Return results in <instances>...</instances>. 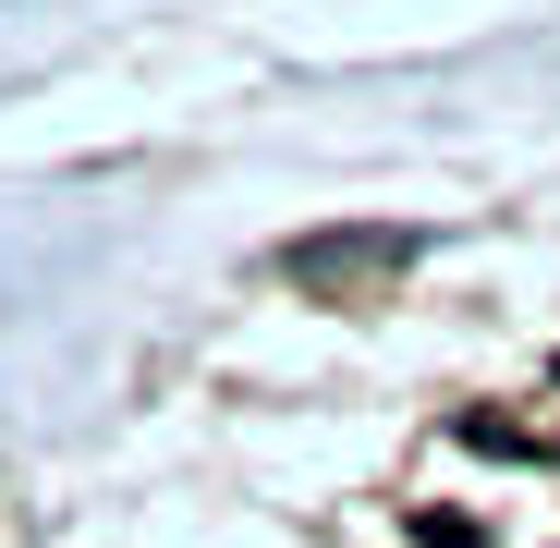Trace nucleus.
<instances>
[{"label":"nucleus","mask_w":560,"mask_h":548,"mask_svg":"<svg viewBox=\"0 0 560 548\" xmlns=\"http://www.w3.org/2000/svg\"><path fill=\"white\" fill-rule=\"evenodd\" d=\"M415 256H427L415 220H365V232H305L280 268H293V293H317V305H378Z\"/></svg>","instance_id":"obj_1"},{"label":"nucleus","mask_w":560,"mask_h":548,"mask_svg":"<svg viewBox=\"0 0 560 548\" xmlns=\"http://www.w3.org/2000/svg\"><path fill=\"white\" fill-rule=\"evenodd\" d=\"M415 548H488V536L463 524V512H415Z\"/></svg>","instance_id":"obj_2"}]
</instances>
